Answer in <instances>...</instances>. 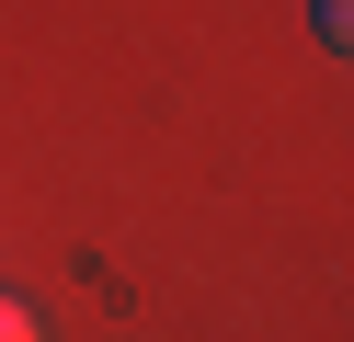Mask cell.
<instances>
[{
	"label": "cell",
	"instance_id": "obj_1",
	"mask_svg": "<svg viewBox=\"0 0 354 342\" xmlns=\"http://www.w3.org/2000/svg\"><path fill=\"white\" fill-rule=\"evenodd\" d=\"M0 342H46V331H35V308H24V296H0Z\"/></svg>",
	"mask_w": 354,
	"mask_h": 342
}]
</instances>
